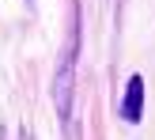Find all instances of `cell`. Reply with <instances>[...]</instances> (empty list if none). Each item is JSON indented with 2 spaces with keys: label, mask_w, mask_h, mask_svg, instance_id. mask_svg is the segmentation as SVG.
Segmentation results:
<instances>
[{
  "label": "cell",
  "mask_w": 155,
  "mask_h": 140,
  "mask_svg": "<svg viewBox=\"0 0 155 140\" xmlns=\"http://www.w3.org/2000/svg\"><path fill=\"white\" fill-rule=\"evenodd\" d=\"M72 65H76V23H72V42H68L64 57H61L57 87H53V98H57V114L61 118H68V110H72Z\"/></svg>",
  "instance_id": "obj_1"
},
{
  "label": "cell",
  "mask_w": 155,
  "mask_h": 140,
  "mask_svg": "<svg viewBox=\"0 0 155 140\" xmlns=\"http://www.w3.org/2000/svg\"><path fill=\"white\" fill-rule=\"evenodd\" d=\"M140 114H144V80L133 76L129 87H125V98H121V118L125 121H140Z\"/></svg>",
  "instance_id": "obj_2"
}]
</instances>
